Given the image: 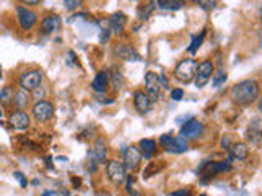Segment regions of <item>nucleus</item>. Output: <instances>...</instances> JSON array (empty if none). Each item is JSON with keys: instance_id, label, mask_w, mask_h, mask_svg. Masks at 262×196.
<instances>
[{"instance_id": "nucleus-34", "label": "nucleus", "mask_w": 262, "mask_h": 196, "mask_svg": "<svg viewBox=\"0 0 262 196\" xmlns=\"http://www.w3.org/2000/svg\"><path fill=\"white\" fill-rule=\"evenodd\" d=\"M13 176L20 181V186L22 188H26V185H28V181H26V178H25V175L22 174V172H13Z\"/></svg>"}, {"instance_id": "nucleus-20", "label": "nucleus", "mask_w": 262, "mask_h": 196, "mask_svg": "<svg viewBox=\"0 0 262 196\" xmlns=\"http://www.w3.org/2000/svg\"><path fill=\"white\" fill-rule=\"evenodd\" d=\"M110 85V80H109V72L107 71H100L95 76V78L92 80V88L95 90L97 93H104L107 92V88Z\"/></svg>"}, {"instance_id": "nucleus-35", "label": "nucleus", "mask_w": 262, "mask_h": 196, "mask_svg": "<svg viewBox=\"0 0 262 196\" xmlns=\"http://www.w3.org/2000/svg\"><path fill=\"white\" fill-rule=\"evenodd\" d=\"M41 0H20V5H25V7H35V5H40Z\"/></svg>"}, {"instance_id": "nucleus-11", "label": "nucleus", "mask_w": 262, "mask_h": 196, "mask_svg": "<svg viewBox=\"0 0 262 196\" xmlns=\"http://www.w3.org/2000/svg\"><path fill=\"white\" fill-rule=\"evenodd\" d=\"M61 26H63V20H61V17L56 15V13H49V15L41 18V21H40V30L46 36L58 33L61 30Z\"/></svg>"}, {"instance_id": "nucleus-33", "label": "nucleus", "mask_w": 262, "mask_h": 196, "mask_svg": "<svg viewBox=\"0 0 262 196\" xmlns=\"http://www.w3.org/2000/svg\"><path fill=\"white\" fill-rule=\"evenodd\" d=\"M171 98L174 101H180L182 98H184V90H182V88H174V90L171 92Z\"/></svg>"}, {"instance_id": "nucleus-8", "label": "nucleus", "mask_w": 262, "mask_h": 196, "mask_svg": "<svg viewBox=\"0 0 262 196\" xmlns=\"http://www.w3.org/2000/svg\"><path fill=\"white\" fill-rule=\"evenodd\" d=\"M144 85H146V95L151 101H157L161 97V76L156 72H148L144 76Z\"/></svg>"}, {"instance_id": "nucleus-16", "label": "nucleus", "mask_w": 262, "mask_h": 196, "mask_svg": "<svg viewBox=\"0 0 262 196\" xmlns=\"http://www.w3.org/2000/svg\"><path fill=\"white\" fill-rule=\"evenodd\" d=\"M133 103L139 115L149 113V111H151V106H153V101L149 100L146 92H143V90H136L133 93Z\"/></svg>"}, {"instance_id": "nucleus-39", "label": "nucleus", "mask_w": 262, "mask_h": 196, "mask_svg": "<svg viewBox=\"0 0 262 196\" xmlns=\"http://www.w3.org/2000/svg\"><path fill=\"white\" fill-rule=\"evenodd\" d=\"M54 195V191H46V193H43L41 196H53Z\"/></svg>"}, {"instance_id": "nucleus-2", "label": "nucleus", "mask_w": 262, "mask_h": 196, "mask_svg": "<svg viewBox=\"0 0 262 196\" xmlns=\"http://www.w3.org/2000/svg\"><path fill=\"white\" fill-rule=\"evenodd\" d=\"M159 146L166 152L171 154H182L189 151V142L184 136H172V134H162L159 137Z\"/></svg>"}, {"instance_id": "nucleus-36", "label": "nucleus", "mask_w": 262, "mask_h": 196, "mask_svg": "<svg viewBox=\"0 0 262 196\" xmlns=\"http://www.w3.org/2000/svg\"><path fill=\"white\" fill-rule=\"evenodd\" d=\"M110 30H102L100 31V43L104 44V43H107V41L110 39Z\"/></svg>"}, {"instance_id": "nucleus-15", "label": "nucleus", "mask_w": 262, "mask_h": 196, "mask_svg": "<svg viewBox=\"0 0 262 196\" xmlns=\"http://www.w3.org/2000/svg\"><path fill=\"white\" fill-rule=\"evenodd\" d=\"M113 54L121 60H141V56L131 44L120 43L113 48Z\"/></svg>"}, {"instance_id": "nucleus-14", "label": "nucleus", "mask_w": 262, "mask_h": 196, "mask_svg": "<svg viewBox=\"0 0 262 196\" xmlns=\"http://www.w3.org/2000/svg\"><path fill=\"white\" fill-rule=\"evenodd\" d=\"M203 134V124L196 119H189L187 123L180 128V136L185 139H198Z\"/></svg>"}, {"instance_id": "nucleus-1", "label": "nucleus", "mask_w": 262, "mask_h": 196, "mask_svg": "<svg viewBox=\"0 0 262 196\" xmlns=\"http://www.w3.org/2000/svg\"><path fill=\"white\" fill-rule=\"evenodd\" d=\"M259 82L254 78H246V80L238 82L229 92V98L238 106H249L259 98Z\"/></svg>"}, {"instance_id": "nucleus-22", "label": "nucleus", "mask_w": 262, "mask_h": 196, "mask_svg": "<svg viewBox=\"0 0 262 196\" xmlns=\"http://www.w3.org/2000/svg\"><path fill=\"white\" fill-rule=\"evenodd\" d=\"M138 149L144 158H151L154 154H156L157 144H156V141H153V139H141L138 144Z\"/></svg>"}, {"instance_id": "nucleus-25", "label": "nucleus", "mask_w": 262, "mask_h": 196, "mask_svg": "<svg viewBox=\"0 0 262 196\" xmlns=\"http://www.w3.org/2000/svg\"><path fill=\"white\" fill-rule=\"evenodd\" d=\"M13 95H15V90L10 85H5L0 90V103L3 106H10L13 103Z\"/></svg>"}, {"instance_id": "nucleus-40", "label": "nucleus", "mask_w": 262, "mask_h": 196, "mask_svg": "<svg viewBox=\"0 0 262 196\" xmlns=\"http://www.w3.org/2000/svg\"><path fill=\"white\" fill-rule=\"evenodd\" d=\"M0 77H2V67H0Z\"/></svg>"}, {"instance_id": "nucleus-27", "label": "nucleus", "mask_w": 262, "mask_h": 196, "mask_svg": "<svg viewBox=\"0 0 262 196\" xmlns=\"http://www.w3.org/2000/svg\"><path fill=\"white\" fill-rule=\"evenodd\" d=\"M109 80H110L111 85H113L115 90H120V88L125 85V78H123V76H121V72L118 71V69H113V72L109 76Z\"/></svg>"}, {"instance_id": "nucleus-17", "label": "nucleus", "mask_w": 262, "mask_h": 196, "mask_svg": "<svg viewBox=\"0 0 262 196\" xmlns=\"http://www.w3.org/2000/svg\"><path fill=\"white\" fill-rule=\"evenodd\" d=\"M246 136L249 139V142L252 146H261V118H254L251 119L249 123V128L246 131Z\"/></svg>"}, {"instance_id": "nucleus-24", "label": "nucleus", "mask_w": 262, "mask_h": 196, "mask_svg": "<svg viewBox=\"0 0 262 196\" xmlns=\"http://www.w3.org/2000/svg\"><path fill=\"white\" fill-rule=\"evenodd\" d=\"M157 7L162 8V10H180V8L185 7V0H156Z\"/></svg>"}, {"instance_id": "nucleus-12", "label": "nucleus", "mask_w": 262, "mask_h": 196, "mask_svg": "<svg viewBox=\"0 0 262 196\" xmlns=\"http://www.w3.org/2000/svg\"><path fill=\"white\" fill-rule=\"evenodd\" d=\"M141 152H139V149L136 146H130L128 149L125 151L123 154V167L126 172H134L139 167V163H141Z\"/></svg>"}, {"instance_id": "nucleus-21", "label": "nucleus", "mask_w": 262, "mask_h": 196, "mask_svg": "<svg viewBox=\"0 0 262 196\" xmlns=\"http://www.w3.org/2000/svg\"><path fill=\"white\" fill-rule=\"evenodd\" d=\"M125 25H126L125 13L116 12V13L111 15V18H110V31H113L115 35H121L123 30H125Z\"/></svg>"}, {"instance_id": "nucleus-10", "label": "nucleus", "mask_w": 262, "mask_h": 196, "mask_svg": "<svg viewBox=\"0 0 262 196\" xmlns=\"http://www.w3.org/2000/svg\"><path fill=\"white\" fill-rule=\"evenodd\" d=\"M229 169H231L229 162H207L198 169V174L205 176L203 181H207V180H212L215 175L221 174V172H226Z\"/></svg>"}, {"instance_id": "nucleus-28", "label": "nucleus", "mask_w": 262, "mask_h": 196, "mask_svg": "<svg viewBox=\"0 0 262 196\" xmlns=\"http://www.w3.org/2000/svg\"><path fill=\"white\" fill-rule=\"evenodd\" d=\"M156 0H151V2L148 3V5H143L141 8L138 10V17H139V20L144 21V20H148L149 17H151V13L154 12V8H156Z\"/></svg>"}, {"instance_id": "nucleus-23", "label": "nucleus", "mask_w": 262, "mask_h": 196, "mask_svg": "<svg viewBox=\"0 0 262 196\" xmlns=\"http://www.w3.org/2000/svg\"><path fill=\"white\" fill-rule=\"evenodd\" d=\"M231 151V156L236 158V160H246L247 156H249V147H247L246 142H235L229 147Z\"/></svg>"}, {"instance_id": "nucleus-37", "label": "nucleus", "mask_w": 262, "mask_h": 196, "mask_svg": "<svg viewBox=\"0 0 262 196\" xmlns=\"http://www.w3.org/2000/svg\"><path fill=\"white\" fill-rule=\"evenodd\" d=\"M167 196H190V191L189 190H177V191H172Z\"/></svg>"}, {"instance_id": "nucleus-3", "label": "nucleus", "mask_w": 262, "mask_h": 196, "mask_svg": "<svg viewBox=\"0 0 262 196\" xmlns=\"http://www.w3.org/2000/svg\"><path fill=\"white\" fill-rule=\"evenodd\" d=\"M43 78H44V74L41 69H31V71H25L18 77V85H20V88H23V90L33 92L35 88L43 85Z\"/></svg>"}, {"instance_id": "nucleus-26", "label": "nucleus", "mask_w": 262, "mask_h": 196, "mask_svg": "<svg viewBox=\"0 0 262 196\" xmlns=\"http://www.w3.org/2000/svg\"><path fill=\"white\" fill-rule=\"evenodd\" d=\"M205 35H207V30L200 31L198 36H194V38H192V43H190V46H189V49H187L190 54H196V51L200 49V46H202L203 39H205Z\"/></svg>"}, {"instance_id": "nucleus-31", "label": "nucleus", "mask_w": 262, "mask_h": 196, "mask_svg": "<svg viewBox=\"0 0 262 196\" xmlns=\"http://www.w3.org/2000/svg\"><path fill=\"white\" fill-rule=\"evenodd\" d=\"M84 2H86V0H64V7H66V10L74 12V10H77V8H81L84 5Z\"/></svg>"}, {"instance_id": "nucleus-9", "label": "nucleus", "mask_w": 262, "mask_h": 196, "mask_svg": "<svg viewBox=\"0 0 262 196\" xmlns=\"http://www.w3.org/2000/svg\"><path fill=\"white\" fill-rule=\"evenodd\" d=\"M107 176L113 185H123L126 181V170L123 163L118 160H110L107 162Z\"/></svg>"}, {"instance_id": "nucleus-5", "label": "nucleus", "mask_w": 262, "mask_h": 196, "mask_svg": "<svg viewBox=\"0 0 262 196\" xmlns=\"http://www.w3.org/2000/svg\"><path fill=\"white\" fill-rule=\"evenodd\" d=\"M54 116V106L53 103L46 100H40L35 101V105L31 106V118L36 121V123H48V121L53 119Z\"/></svg>"}, {"instance_id": "nucleus-18", "label": "nucleus", "mask_w": 262, "mask_h": 196, "mask_svg": "<svg viewBox=\"0 0 262 196\" xmlns=\"http://www.w3.org/2000/svg\"><path fill=\"white\" fill-rule=\"evenodd\" d=\"M92 160H95L98 165L107 163V144L102 137L95 141V146L92 149Z\"/></svg>"}, {"instance_id": "nucleus-4", "label": "nucleus", "mask_w": 262, "mask_h": 196, "mask_svg": "<svg viewBox=\"0 0 262 196\" xmlns=\"http://www.w3.org/2000/svg\"><path fill=\"white\" fill-rule=\"evenodd\" d=\"M15 12H17V23L23 33L31 31L33 28L36 26V23H38V15H36L30 7L17 5Z\"/></svg>"}, {"instance_id": "nucleus-19", "label": "nucleus", "mask_w": 262, "mask_h": 196, "mask_svg": "<svg viewBox=\"0 0 262 196\" xmlns=\"http://www.w3.org/2000/svg\"><path fill=\"white\" fill-rule=\"evenodd\" d=\"M30 100H31L30 92L23 90V88H18V90H15V95H13V103L12 105H15L17 110L25 111L28 108V105H30Z\"/></svg>"}, {"instance_id": "nucleus-32", "label": "nucleus", "mask_w": 262, "mask_h": 196, "mask_svg": "<svg viewBox=\"0 0 262 196\" xmlns=\"http://www.w3.org/2000/svg\"><path fill=\"white\" fill-rule=\"evenodd\" d=\"M30 97H33L35 101H40V100H44L46 98V90L43 85H40L38 88H35L33 92H30Z\"/></svg>"}, {"instance_id": "nucleus-38", "label": "nucleus", "mask_w": 262, "mask_h": 196, "mask_svg": "<svg viewBox=\"0 0 262 196\" xmlns=\"http://www.w3.org/2000/svg\"><path fill=\"white\" fill-rule=\"evenodd\" d=\"M221 147L226 149V151H229V147H231V137H229V136H224V137L221 139Z\"/></svg>"}, {"instance_id": "nucleus-13", "label": "nucleus", "mask_w": 262, "mask_h": 196, "mask_svg": "<svg viewBox=\"0 0 262 196\" xmlns=\"http://www.w3.org/2000/svg\"><path fill=\"white\" fill-rule=\"evenodd\" d=\"M8 123L12 124L13 129L26 131L28 128H30V124H31V116L28 115L26 111L17 110V111H13V113L10 115V118H8Z\"/></svg>"}, {"instance_id": "nucleus-30", "label": "nucleus", "mask_w": 262, "mask_h": 196, "mask_svg": "<svg viewBox=\"0 0 262 196\" xmlns=\"http://www.w3.org/2000/svg\"><path fill=\"white\" fill-rule=\"evenodd\" d=\"M194 3H196L198 7H202L203 10H215L218 5L217 0H192Z\"/></svg>"}, {"instance_id": "nucleus-29", "label": "nucleus", "mask_w": 262, "mask_h": 196, "mask_svg": "<svg viewBox=\"0 0 262 196\" xmlns=\"http://www.w3.org/2000/svg\"><path fill=\"white\" fill-rule=\"evenodd\" d=\"M213 87H219L221 83L226 82V78H228V74L224 69H218V71H213Z\"/></svg>"}, {"instance_id": "nucleus-6", "label": "nucleus", "mask_w": 262, "mask_h": 196, "mask_svg": "<svg viewBox=\"0 0 262 196\" xmlns=\"http://www.w3.org/2000/svg\"><path fill=\"white\" fill-rule=\"evenodd\" d=\"M196 71V60L195 59H184L175 65L174 77L182 83H189L194 80Z\"/></svg>"}, {"instance_id": "nucleus-7", "label": "nucleus", "mask_w": 262, "mask_h": 196, "mask_svg": "<svg viewBox=\"0 0 262 196\" xmlns=\"http://www.w3.org/2000/svg\"><path fill=\"white\" fill-rule=\"evenodd\" d=\"M213 71H215V65L212 60H203V62L196 64V71L194 77L195 85L198 88H203L210 82V78H212Z\"/></svg>"}]
</instances>
